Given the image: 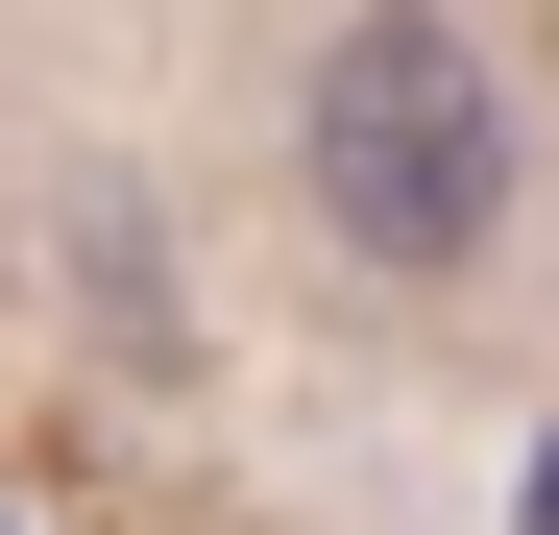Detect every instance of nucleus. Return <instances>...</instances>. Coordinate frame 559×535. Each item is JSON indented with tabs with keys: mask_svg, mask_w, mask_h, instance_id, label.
Here are the masks:
<instances>
[{
	"mask_svg": "<svg viewBox=\"0 0 559 535\" xmlns=\"http://www.w3.org/2000/svg\"><path fill=\"white\" fill-rule=\"evenodd\" d=\"M293 170H317V243L390 268V293H462V268H511V195H535V122L462 0H365L293 98Z\"/></svg>",
	"mask_w": 559,
	"mask_h": 535,
	"instance_id": "nucleus-1",
	"label": "nucleus"
}]
</instances>
